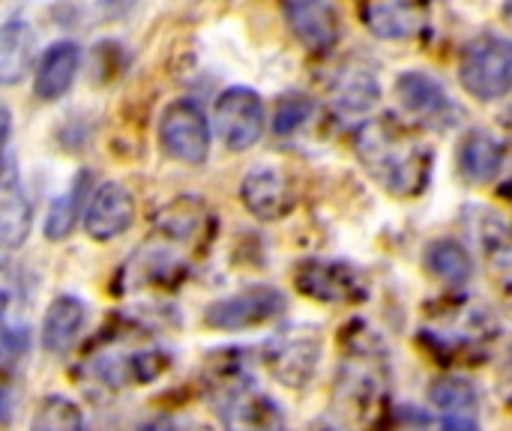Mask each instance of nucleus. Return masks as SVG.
Masks as SVG:
<instances>
[{
    "instance_id": "nucleus-13",
    "label": "nucleus",
    "mask_w": 512,
    "mask_h": 431,
    "mask_svg": "<svg viewBox=\"0 0 512 431\" xmlns=\"http://www.w3.org/2000/svg\"><path fill=\"white\" fill-rule=\"evenodd\" d=\"M279 6L288 27L309 51L321 54L339 42V15L327 0H279Z\"/></svg>"
},
{
    "instance_id": "nucleus-22",
    "label": "nucleus",
    "mask_w": 512,
    "mask_h": 431,
    "mask_svg": "<svg viewBox=\"0 0 512 431\" xmlns=\"http://www.w3.org/2000/svg\"><path fill=\"white\" fill-rule=\"evenodd\" d=\"M33 57V30L24 18H9L0 30V81H21Z\"/></svg>"
},
{
    "instance_id": "nucleus-5",
    "label": "nucleus",
    "mask_w": 512,
    "mask_h": 431,
    "mask_svg": "<svg viewBox=\"0 0 512 431\" xmlns=\"http://www.w3.org/2000/svg\"><path fill=\"white\" fill-rule=\"evenodd\" d=\"M432 339V348L450 360H462L471 354H483V348L495 339V324L486 309H450L435 318L432 327L423 330Z\"/></svg>"
},
{
    "instance_id": "nucleus-30",
    "label": "nucleus",
    "mask_w": 512,
    "mask_h": 431,
    "mask_svg": "<svg viewBox=\"0 0 512 431\" xmlns=\"http://www.w3.org/2000/svg\"><path fill=\"white\" fill-rule=\"evenodd\" d=\"M27 351V327H12L9 321L3 324V372L9 375L21 354Z\"/></svg>"
},
{
    "instance_id": "nucleus-19",
    "label": "nucleus",
    "mask_w": 512,
    "mask_h": 431,
    "mask_svg": "<svg viewBox=\"0 0 512 431\" xmlns=\"http://www.w3.org/2000/svg\"><path fill=\"white\" fill-rule=\"evenodd\" d=\"M504 165V144L486 132V129H474L462 138L459 144V171L468 183L483 186L489 180L498 177Z\"/></svg>"
},
{
    "instance_id": "nucleus-26",
    "label": "nucleus",
    "mask_w": 512,
    "mask_h": 431,
    "mask_svg": "<svg viewBox=\"0 0 512 431\" xmlns=\"http://www.w3.org/2000/svg\"><path fill=\"white\" fill-rule=\"evenodd\" d=\"M30 431H84V417L75 402L63 396H48L36 408Z\"/></svg>"
},
{
    "instance_id": "nucleus-1",
    "label": "nucleus",
    "mask_w": 512,
    "mask_h": 431,
    "mask_svg": "<svg viewBox=\"0 0 512 431\" xmlns=\"http://www.w3.org/2000/svg\"><path fill=\"white\" fill-rule=\"evenodd\" d=\"M354 153L366 174L399 198H414L429 186L432 150L393 114L366 120L354 135Z\"/></svg>"
},
{
    "instance_id": "nucleus-23",
    "label": "nucleus",
    "mask_w": 512,
    "mask_h": 431,
    "mask_svg": "<svg viewBox=\"0 0 512 431\" xmlns=\"http://www.w3.org/2000/svg\"><path fill=\"white\" fill-rule=\"evenodd\" d=\"M423 261H426V270H429L438 282H444V285H450V288L468 285V279H471V273H474L471 255L465 252V246L456 243V240H450V237L429 243Z\"/></svg>"
},
{
    "instance_id": "nucleus-14",
    "label": "nucleus",
    "mask_w": 512,
    "mask_h": 431,
    "mask_svg": "<svg viewBox=\"0 0 512 431\" xmlns=\"http://www.w3.org/2000/svg\"><path fill=\"white\" fill-rule=\"evenodd\" d=\"M135 222V198L123 183H102L93 198L90 207L84 213V228L93 240L108 243L114 237H120L123 231H129V225Z\"/></svg>"
},
{
    "instance_id": "nucleus-34",
    "label": "nucleus",
    "mask_w": 512,
    "mask_h": 431,
    "mask_svg": "<svg viewBox=\"0 0 512 431\" xmlns=\"http://www.w3.org/2000/svg\"><path fill=\"white\" fill-rule=\"evenodd\" d=\"M501 18H504V21L512 27V0H504V6H501Z\"/></svg>"
},
{
    "instance_id": "nucleus-8",
    "label": "nucleus",
    "mask_w": 512,
    "mask_h": 431,
    "mask_svg": "<svg viewBox=\"0 0 512 431\" xmlns=\"http://www.w3.org/2000/svg\"><path fill=\"white\" fill-rule=\"evenodd\" d=\"M288 309V300L273 285H252L234 297L216 300L204 312V324L213 330H249L279 318Z\"/></svg>"
},
{
    "instance_id": "nucleus-11",
    "label": "nucleus",
    "mask_w": 512,
    "mask_h": 431,
    "mask_svg": "<svg viewBox=\"0 0 512 431\" xmlns=\"http://www.w3.org/2000/svg\"><path fill=\"white\" fill-rule=\"evenodd\" d=\"M240 198L246 210L261 222H276L288 216L297 204L294 183L273 165H255L240 183Z\"/></svg>"
},
{
    "instance_id": "nucleus-16",
    "label": "nucleus",
    "mask_w": 512,
    "mask_h": 431,
    "mask_svg": "<svg viewBox=\"0 0 512 431\" xmlns=\"http://www.w3.org/2000/svg\"><path fill=\"white\" fill-rule=\"evenodd\" d=\"M171 366V360L156 351V348H141V351H111V354H99L93 360V372L99 381H105L108 387H132V384H147L153 378H159L165 369Z\"/></svg>"
},
{
    "instance_id": "nucleus-31",
    "label": "nucleus",
    "mask_w": 512,
    "mask_h": 431,
    "mask_svg": "<svg viewBox=\"0 0 512 431\" xmlns=\"http://www.w3.org/2000/svg\"><path fill=\"white\" fill-rule=\"evenodd\" d=\"M132 6H135V0H102V12H105L108 18H120V15H126Z\"/></svg>"
},
{
    "instance_id": "nucleus-24",
    "label": "nucleus",
    "mask_w": 512,
    "mask_h": 431,
    "mask_svg": "<svg viewBox=\"0 0 512 431\" xmlns=\"http://www.w3.org/2000/svg\"><path fill=\"white\" fill-rule=\"evenodd\" d=\"M87 186H90V174L81 171V174L75 177V183L51 204L48 219H45V237H48V240H66V237L72 234L75 219L81 216V204H84Z\"/></svg>"
},
{
    "instance_id": "nucleus-7",
    "label": "nucleus",
    "mask_w": 512,
    "mask_h": 431,
    "mask_svg": "<svg viewBox=\"0 0 512 431\" xmlns=\"http://www.w3.org/2000/svg\"><path fill=\"white\" fill-rule=\"evenodd\" d=\"M261 357L270 375L279 378L285 387H306L321 363V336L315 330L294 327L288 333L273 336L264 345Z\"/></svg>"
},
{
    "instance_id": "nucleus-12",
    "label": "nucleus",
    "mask_w": 512,
    "mask_h": 431,
    "mask_svg": "<svg viewBox=\"0 0 512 431\" xmlns=\"http://www.w3.org/2000/svg\"><path fill=\"white\" fill-rule=\"evenodd\" d=\"M360 21L378 39H414L429 24V0H360Z\"/></svg>"
},
{
    "instance_id": "nucleus-28",
    "label": "nucleus",
    "mask_w": 512,
    "mask_h": 431,
    "mask_svg": "<svg viewBox=\"0 0 512 431\" xmlns=\"http://www.w3.org/2000/svg\"><path fill=\"white\" fill-rule=\"evenodd\" d=\"M312 111H315V105H312L309 96H303V93H288V96H282L279 105H276L273 129H276L279 135H291V132H297V129L312 117Z\"/></svg>"
},
{
    "instance_id": "nucleus-3",
    "label": "nucleus",
    "mask_w": 512,
    "mask_h": 431,
    "mask_svg": "<svg viewBox=\"0 0 512 431\" xmlns=\"http://www.w3.org/2000/svg\"><path fill=\"white\" fill-rule=\"evenodd\" d=\"M459 78L462 87L483 102L512 93V39L492 33L471 39L459 60Z\"/></svg>"
},
{
    "instance_id": "nucleus-27",
    "label": "nucleus",
    "mask_w": 512,
    "mask_h": 431,
    "mask_svg": "<svg viewBox=\"0 0 512 431\" xmlns=\"http://www.w3.org/2000/svg\"><path fill=\"white\" fill-rule=\"evenodd\" d=\"M483 246L489 255V264L498 276V282L504 285V291L512 297V234L504 228L486 231L483 234Z\"/></svg>"
},
{
    "instance_id": "nucleus-4",
    "label": "nucleus",
    "mask_w": 512,
    "mask_h": 431,
    "mask_svg": "<svg viewBox=\"0 0 512 431\" xmlns=\"http://www.w3.org/2000/svg\"><path fill=\"white\" fill-rule=\"evenodd\" d=\"M294 285L300 294L333 306H351L369 297L366 276L348 261H321V258L300 261L294 270Z\"/></svg>"
},
{
    "instance_id": "nucleus-35",
    "label": "nucleus",
    "mask_w": 512,
    "mask_h": 431,
    "mask_svg": "<svg viewBox=\"0 0 512 431\" xmlns=\"http://www.w3.org/2000/svg\"><path fill=\"white\" fill-rule=\"evenodd\" d=\"M309 431H339V429H336V426H330V423H315Z\"/></svg>"
},
{
    "instance_id": "nucleus-20",
    "label": "nucleus",
    "mask_w": 512,
    "mask_h": 431,
    "mask_svg": "<svg viewBox=\"0 0 512 431\" xmlns=\"http://www.w3.org/2000/svg\"><path fill=\"white\" fill-rule=\"evenodd\" d=\"M84 321H87V309L81 300L75 297H57L48 312H45V321H42V345L45 351L51 354H66L78 333L84 330Z\"/></svg>"
},
{
    "instance_id": "nucleus-15",
    "label": "nucleus",
    "mask_w": 512,
    "mask_h": 431,
    "mask_svg": "<svg viewBox=\"0 0 512 431\" xmlns=\"http://www.w3.org/2000/svg\"><path fill=\"white\" fill-rule=\"evenodd\" d=\"M30 201L24 195L18 168H15V156H12V144H3V177H0V237L6 249H18L24 246L27 234H30Z\"/></svg>"
},
{
    "instance_id": "nucleus-17",
    "label": "nucleus",
    "mask_w": 512,
    "mask_h": 431,
    "mask_svg": "<svg viewBox=\"0 0 512 431\" xmlns=\"http://www.w3.org/2000/svg\"><path fill=\"white\" fill-rule=\"evenodd\" d=\"M396 96L405 105L408 114L438 123V120H450L453 117V102L447 96V90L441 87L438 78L426 75V72H402L396 78Z\"/></svg>"
},
{
    "instance_id": "nucleus-29",
    "label": "nucleus",
    "mask_w": 512,
    "mask_h": 431,
    "mask_svg": "<svg viewBox=\"0 0 512 431\" xmlns=\"http://www.w3.org/2000/svg\"><path fill=\"white\" fill-rule=\"evenodd\" d=\"M411 431H480L477 420L465 417H429V414H411Z\"/></svg>"
},
{
    "instance_id": "nucleus-6",
    "label": "nucleus",
    "mask_w": 512,
    "mask_h": 431,
    "mask_svg": "<svg viewBox=\"0 0 512 431\" xmlns=\"http://www.w3.org/2000/svg\"><path fill=\"white\" fill-rule=\"evenodd\" d=\"M159 144L171 159L201 165L210 153V123L204 111L189 99L171 102L159 120Z\"/></svg>"
},
{
    "instance_id": "nucleus-2",
    "label": "nucleus",
    "mask_w": 512,
    "mask_h": 431,
    "mask_svg": "<svg viewBox=\"0 0 512 431\" xmlns=\"http://www.w3.org/2000/svg\"><path fill=\"white\" fill-rule=\"evenodd\" d=\"M210 234V213L198 198H177L168 204L153 231V243L141 246L129 267L123 270V279L132 285H174L186 273V252L195 243H204Z\"/></svg>"
},
{
    "instance_id": "nucleus-21",
    "label": "nucleus",
    "mask_w": 512,
    "mask_h": 431,
    "mask_svg": "<svg viewBox=\"0 0 512 431\" xmlns=\"http://www.w3.org/2000/svg\"><path fill=\"white\" fill-rule=\"evenodd\" d=\"M378 96H381L378 78L363 63L351 60L333 75V102L351 114H366L369 108L378 105Z\"/></svg>"
},
{
    "instance_id": "nucleus-33",
    "label": "nucleus",
    "mask_w": 512,
    "mask_h": 431,
    "mask_svg": "<svg viewBox=\"0 0 512 431\" xmlns=\"http://www.w3.org/2000/svg\"><path fill=\"white\" fill-rule=\"evenodd\" d=\"M141 431H183L177 423H171V420H153V423H147Z\"/></svg>"
},
{
    "instance_id": "nucleus-10",
    "label": "nucleus",
    "mask_w": 512,
    "mask_h": 431,
    "mask_svg": "<svg viewBox=\"0 0 512 431\" xmlns=\"http://www.w3.org/2000/svg\"><path fill=\"white\" fill-rule=\"evenodd\" d=\"M219 417L225 431H285L282 408L258 387H252V381H243L222 393Z\"/></svg>"
},
{
    "instance_id": "nucleus-25",
    "label": "nucleus",
    "mask_w": 512,
    "mask_h": 431,
    "mask_svg": "<svg viewBox=\"0 0 512 431\" xmlns=\"http://www.w3.org/2000/svg\"><path fill=\"white\" fill-rule=\"evenodd\" d=\"M429 402L438 408V414L444 417H465V420H477L480 411V399L477 390L462 381V378H441L429 387Z\"/></svg>"
},
{
    "instance_id": "nucleus-32",
    "label": "nucleus",
    "mask_w": 512,
    "mask_h": 431,
    "mask_svg": "<svg viewBox=\"0 0 512 431\" xmlns=\"http://www.w3.org/2000/svg\"><path fill=\"white\" fill-rule=\"evenodd\" d=\"M501 396L512 405V348L504 360V369H501Z\"/></svg>"
},
{
    "instance_id": "nucleus-36",
    "label": "nucleus",
    "mask_w": 512,
    "mask_h": 431,
    "mask_svg": "<svg viewBox=\"0 0 512 431\" xmlns=\"http://www.w3.org/2000/svg\"><path fill=\"white\" fill-rule=\"evenodd\" d=\"M510 201H512V183H510Z\"/></svg>"
},
{
    "instance_id": "nucleus-9",
    "label": "nucleus",
    "mask_w": 512,
    "mask_h": 431,
    "mask_svg": "<svg viewBox=\"0 0 512 431\" xmlns=\"http://www.w3.org/2000/svg\"><path fill=\"white\" fill-rule=\"evenodd\" d=\"M216 132L228 150H249L264 135V102L252 87H228L216 99Z\"/></svg>"
},
{
    "instance_id": "nucleus-18",
    "label": "nucleus",
    "mask_w": 512,
    "mask_h": 431,
    "mask_svg": "<svg viewBox=\"0 0 512 431\" xmlns=\"http://www.w3.org/2000/svg\"><path fill=\"white\" fill-rule=\"evenodd\" d=\"M78 63H81V48L69 39L63 42H54L42 60H39V69H36V78H33V90L39 99L45 102H54L60 99L72 81H75V72H78Z\"/></svg>"
}]
</instances>
